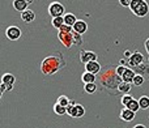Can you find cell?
Segmentation results:
<instances>
[{
	"instance_id": "1",
	"label": "cell",
	"mask_w": 149,
	"mask_h": 128,
	"mask_svg": "<svg viewBox=\"0 0 149 128\" xmlns=\"http://www.w3.org/2000/svg\"><path fill=\"white\" fill-rule=\"evenodd\" d=\"M101 86L102 89H105V92H107L109 94H118V86L122 82V77L118 76L116 73V67L114 68L113 65H106L102 71L98 74Z\"/></svg>"
},
{
	"instance_id": "2",
	"label": "cell",
	"mask_w": 149,
	"mask_h": 128,
	"mask_svg": "<svg viewBox=\"0 0 149 128\" xmlns=\"http://www.w3.org/2000/svg\"><path fill=\"white\" fill-rule=\"evenodd\" d=\"M65 67V60L62 54H55L45 58L41 63V72L43 74H55L58 71Z\"/></svg>"
},
{
	"instance_id": "3",
	"label": "cell",
	"mask_w": 149,
	"mask_h": 128,
	"mask_svg": "<svg viewBox=\"0 0 149 128\" xmlns=\"http://www.w3.org/2000/svg\"><path fill=\"white\" fill-rule=\"evenodd\" d=\"M130 9L137 17H145L149 13V4L145 0H131Z\"/></svg>"
},
{
	"instance_id": "4",
	"label": "cell",
	"mask_w": 149,
	"mask_h": 128,
	"mask_svg": "<svg viewBox=\"0 0 149 128\" xmlns=\"http://www.w3.org/2000/svg\"><path fill=\"white\" fill-rule=\"evenodd\" d=\"M67 114L72 118H81V116L85 115V109L80 103H76V101L71 99L70 105L67 107Z\"/></svg>"
},
{
	"instance_id": "5",
	"label": "cell",
	"mask_w": 149,
	"mask_h": 128,
	"mask_svg": "<svg viewBox=\"0 0 149 128\" xmlns=\"http://www.w3.org/2000/svg\"><path fill=\"white\" fill-rule=\"evenodd\" d=\"M65 8L62 3L59 1H52L51 4L49 5V15L51 16L52 18H56V17H64L65 15Z\"/></svg>"
},
{
	"instance_id": "6",
	"label": "cell",
	"mask_w": 149,
	"mask_h": 128,
	"mask_svg": "<svg viewBox=\"0 0 149 128\" xmlns=\"http://www.w3.org/2000/svg\"><path fill=\"white\" fill-rule=\"evenodd\" d=\"M144 63H145L144 55H143L141 52H139V51L132 52V55L127 59V64H128L130 67H132V68H135V69L139 68V67H141Z\"/></svg>"
},
{
	"instance_id": "7",
	"label": "cell",
	"mask_w": 149,
	"mask_h": 128,
	"mask_svg": "<svg viewBox=\"0 0 149 128\" xmlns=\"http://www.w3.org/2000/svg\"><path fill=\"white\" fill-rule=\"evenodd\" d=\"M80 62L82 64H88L90 62H97V54L89 50H81L80 51Z\"/></svg>"
},
{
	"instance_id": "8",
	"label": "cell",
	"mask_w": 149,
	"mask_h": 128,
	"mask_svg": "<svg viewBox=\"0 0 149 128\" xmlns=\"http://www.w3.org/2000/svg\"><path fill=\"white\" fill-rule=\"evenodd\" d=\"M58 39H59L60 42H62V45L64 47H67V49H71L72 47L73 43V31L72 33H60L58 34Z\"/></svg>"
},
{
	"instance_id": "9",
	"label": "cell",
	"mask_w": 149,
	"mask_h": 128,
	"mask_svg": "<svg viewBox=\"0 0 149 128\" xmlns=\"http://www.w3.org/2000/svg\"><path fill=\"white\" fill-rule=\"evenodd\" d=\"M21 29L18 28V26H8L7 30H5V35H7V38L9 39V41H17V39H20L21 37Z\"/></svg>"
},
{
	"instance_id": "10",
	"label": "cell",
	"mask_w": 149,
	"mask_h": 128,
	"mask_svg": "<svg viewBox=\"0 0 149 128\" xmlns=\"http://www.w3.org/2000/svg\"><path fill=\"white\" fill-rule=\"evenodd\" d=\"M102 71V67L98 62H90L88 64H85V72H89V73L93 74H100V72Z\"/></svg>"
},
{
	"instance_id": "11",
	"label": "cell",
	"mask_w": 149,
	"mask_h": 128,
	"mask_svg": "<svg viewBox=\"0 0 149 128\" xmlns=\"http://www.w3.org/2000/svg\"><path fill=\"white\" fill-rule=\"evenodd\" d=\"M31 3H33L31 0L30 1H29V0H15V1H13V8L22 13V12H25V10H28V7Z\"/></svg>"
},
{
	"instance_id": "12",
	"label": "cell",
	"mask_w": 149,
	"mask_h": 128,
	"mask_svg": "<svg viewBox=\"0 0 149 128\" xmlns=\"http://www.w3.org/2000/svg\"><path fill=\"white\" fill-rule=\"evenodd\" d=\"M120 119L124 122H132L135 119V116H136V113H134V111H131L130 109L124 107L123 110L120 111Z\"/></svg>"
},
{
	"instance_id": "13",
	"label": "cell",
	"mask_w": 149,
	"mask_h": 128,
	"mask_svg": "<svg viewBox=\"0 0 149 128\" xmlns=\"http://www.w3.org/2000/svg\"><path fill=\"white\" fill-rule=\"evenodd\" d=\"M88 30V24L84 20H77V22L73 25V31H76L77 34H85Z\"/></svg>"
},
{
	"instance_id": "14",
	"label": "cell",
	"mask_w": 149,
	"mask_h": 128,
	"mask_svg": "<svg viewBox=\"0 0 149 128\" xmlns=\"http://www.w3.org/2000/svg\"><path fill=\"white\" fill-rule=\"evenodd\" d=\"M135 76H136V72H135L132 68H127L126 72L123 73V76H122V81L128 82V84H132V82H134Z\"/></svg>"
},
{
	"instance_id": "15",
	"label": "cell",
	"mask_w": 149,
	"mask_h": 128,
	"mask_svg": "<svg viewBox=\"0 0 149 128\" xmlns=\"http://www.w3.org/2000/svg\"><path fill=\"white\" fill-rule=\"evenodd\" d=\"M21 18H22V21L25 24H30L36 20V13H34L31 9H28V10L21 13Z\"/></svg>"
},
{
	"instance_id": "16",
	"label": "cell",
	"mask_w": 149,
	"mask_h": 128,
	"mask_svg": "<svg viewBox=\"0 0 149 128\" xmlns=\"http://www.w3.org/2000/svg\"><path fill=\"white\" fill-rule=\"evenodd\" d=\"M63 18H64V24H65V25L72 26V28H73L74 24L77 22V17L73 15V13H65Z\"/></svg>"
},
{
	"instance_id": "17",
	"label": "cell",
	"mask_w": 149,
	"mask_h": 128,
	"mask_svg": "<svg viewBox=\"0 0 149 128\" xmlns=\"http://www.w3.org/2000/svg\"><path fill=\"white\" fill-rule=\"evenodd\" d=\"M81 81L84 84H93L95 81V74L89 73V72H84L81 76Z\"/></svg>"
},
{
	"instance_id": "18",
	"label": "cell",
	"mask_w": 149,
	"mask_h": 128,
	"mask_svg": "<svg viewBox=\"0 0 149 128\" xmlns=\"http://www.w3.org/2000/svg\"><path fill=\"white\" fill-rule=\"evenodd\" d=\"M16 81V77L12 73H4L1 77V82H4L5 85H13Z\"/></svg>"
},
{
	"instance_id": "19",
	"label": "cell",
	"mask_w": 149,
	"mask_h": 128,
	"mask_svg": "<svg viewBox=\"0 0 149 128\" xmlns=\"http://www.w3.org/2000/svg\"><path fill=\"white\" fill-rule=\"evenodd\" d=\"M118 92L119 93H123V94H130V92H131V84L122 81L120 85L118 86Z\"/></svg>"
},
{
	"instance_id": "20",
	"label": "cell",
	"mask_w": 149,
	"mask_h": 128,
	"mask_svg": "<svg viewBox=\"0 0 149 128\" xmlns=\"http://www.w3.org/2000/svg\"><path fill=\"white\" fill-rule=\"evenodd\" d=\"M137 101H139L140 109H143V110H147V109H149V97H148V95H141V97H140Z\"/></svg>"
},
{
	"instance_id": "21",
	"label": "cell",
	"mask_w": 149,
	"mask_h": 128,
	"mask_svg": "<svg viewBox=\"0 0 149 128\" xmlns=\"http://www.w3.org/2000/svg\"><path fill=\"white\" fill-rule=\"evenodd\" d=\"M51 25L54 26L55 29H58V30H60V28H62V26L64 25V18H63V17L51 18Z\"/></svg>"
},
{
	"instance_id": "22",
	"label": "cell",
	"mask_w": 149,
	"mask_h": 128,
	"mask_svg": "<svg viewBox=\"0 0 149 128\" xmlns=\"http://www.w3.org/2000/svg\"><path fill=\"white\" fill-rule=\"evenodd\" d=\"M54 113L56 114V115H64V114H67V107H63V106L59 105V103H55Z\"/></svg>"
},
{
	"instance_id": "23",
	"label": "cell",
	"mask_w": 149,
	"mask_h": 128,
	"mask_svg": "<svg viewBox=\"0 0 149 128\" xmlns=\"http://www.w3.org/2000/svg\"><path fill=\"white\" fill-rule=\"evenodd\" d=\"M127 109H130L131 111H134V113H137L139 111V109H140V105H139V101L137 99H132L131 102L128 103V106H127Z\"/></svg>"
},
{
	"instance_id": "24",
	"label": "cell",
	"mask_w": 149,
	"mask_h": 128,
	"mask_svg": "<svg viewBox=\"0 0 149 128\" xmlns=\"http://www.w3.org/2000/svg\"><path fill=\"white\" fill-rule=\"evenodd\" d=\"M84 90L88 93V94H93V93L97 92V85H95V82H93V84H85Z\"/></svg>"
},
{
	"instance_id": "25",
	"label": "cell",
	"mask_w": 149,
	"mask_h": 128,
	"mask_svg": "<svg viewBox=\"0 0 149 128\" xmlns=\"http://www.w3.org/2000/svg\"><path fill=\"white\" fill-rule=\"evenodd\" d=\"M71 99L67 97V95H60L59 98H58L56 103H59V105H62L63 107H68V105H70Z\"/></svg>"
},
{
	"instance_id": "26",
	"label": "cell",
	"mask_w": 149,
	"mask_h": 128,
	"mask_svg": "<svg viewBox=\"0 0 149 128\" xmlns=\"http://www.w3.org/2000/svg\"><path fill=\"white\" fill-rule=\"evenodd\" d=\"M132 99H134V97H132L131 94H123V95H122V98H120V103L124 106V107H127V106H128V103L131 102Z\"/></svg>"
},
{
	"instance_id": "27",
	"label": "cell",
	"mask_w": 149,
	"mask_h": 128,
	"mask_svg": "<svg viewBox=\"0 0 149 128\" xmlns=\"http://www.w3.org/2000/svg\"><path fill=\"white\" fill-rule=\"evenodd\" d=\"M144 81H145V77L141 76V74H137V73H136V76H135L134 82H132V84H134L135 86H140V85L144 84Z\"/></svg>"
},
{
	"instance_id": "28",
	"label": "cell",
	"mask_w": 149,
	"mask_h": 128,
	"mask_svg": "<svg viewBox=\"0 0 149 128\" xmlns=\"http://www.w3.org/2000/svg\"><path fill=\"white\" fill-rule=\"evenodd\" d=\"M73 43H74V46H81L82 45V35L81 34H77L76 31H73Z\"/></svg>"
},
{
	"instance_id": "29",
	"label": "cell",
	"mask_w": 149,
	"mask_h": 128,
	"mask_svg": "<svg viewBox=\"0 0 149 128\" xmlns=\"http://www.w3.org/2000/svg\"><path fill=\"white\" fill-rule=\"evenodd\" d=\"M127 68H128V67H126V65H122V64H120V65H118V67H116V73H118V76L119 77H122V76H123V73H124V72H126V69Z\"/></svg>"
},
{
	"instance_id": "30",
	"label": "cell",
	"mask_w": 149,
	"mask_h": 128,
	"mask_svg": "<svg viewBox=\"0 0 149 128\" xmlns=\"http://www.w3.org/2000/svg\"><path fill=\"white\" fill-rule=\"evenodd\" d=\"M59 31H60V33H72L73 28H72V26H68V25H65V24H64V25L60 28Z\"/></svg>"
},
{
	"instance_id": "31",
	"label": "cell",
	"mask_w": 149,
	"mask_h": 128,
	"mask_svg": "<svg viewBox=\"0 0 149 128\" xmlns=\"http://www.w3.org/2000/svg\"><path fill=\"white\" fill-rule=\"evenodd\" d=\"M7 90H8L7 85H5L4 82H1V84H0V93H1V94H3V93H4V92H7Z\"/></svg>"
},
{
	"instance_id": "32",
	"label": "cell",
	"mask_w": 149,
	"mask_h": 128,
	"mask_svg": "<svg viewBox=\"0 0 149 128\" xmlns=\"http://www.w3.org/2000/svg\"><path fill=\"white\" fill-rule=\"evenodd\" d=\"M119 4L120 5H131V0H120V1H119Z\"/></svg>"
},
{
	"instance_id": "33",
	"label": "cell",
	"mask_w": 149,
	"mask_h": 128,
	"mask_svg": "<svg viewBox=\"0 0 149 128\" xmlns=\"http://www.w3.org/2000/svg\"><path fill=\"white\" fill-rule=\"evenodd\" d=\"M144 45H145V49H147V51L149 52V38H148V39H145Z\"/></svg>"
},
{
	"instance_id": "34",
	"label": "cell",
	"mask_w": 149,
	"mask_h": 128,
	"mask_svg": "<svg viewBox=\"0 0 149 128\" xmlns=\"http://www.w3.org/2000/svg\"><path fill=\"white\" fill-rule=\"evenodd\" d=\"M134 128H147V127H145L144 124H136V126H135Z\"/></svg>"
},
{
	"instance_id": "35",
	"label": "cell",
	"mask_w": 149,
	"mask_h": 128,
	"mask_svg": "<svg viewBox=\"0 0 149 128\" xmlns=\"http://www.w3.org/2000/svg\"><path fill=\"white\" fill-rule=\"evenodd\" d=\"M148 63H149V59H148Z\"/></svg>"
}]
</instances>
